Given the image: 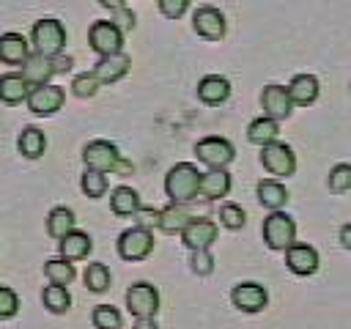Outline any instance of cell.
<instances>
[{
    "label": "cell",
    "mask_w": 351,
    "mask_h": 329,
    "mask_svg": "<svg viewBox=\"0 0 351 329\" xmlns=\"http://www.w3.org/2000/svg\"><path fill=\"white\" fill-rule=\"evenodd\" d=\"M200 189V170L192 162H178L165 175V195L170 203H189L197 197Z\"/></svg>",
    "instance_id": "obj_1"
},
{
    "label": "cell",
    "mask_w": 351,
    "mask_h": 329,
    "mask_svg": "<svg viewBox=\"0 0 351 329\" xmlns=\"http://www.w3.org/2000/svg\"><path fill=\"white\" fill-rule=\"evenodd\" d=\"M263 244L274 252H282L285 247H291L296 241V222L291 214H285L282 208L280 211H269V217L263 219Z\"/></svg>",
    "instance_id": "obj_2"
},
{
    "label": "cell",
    "mask_w": 351,
    "mask_h": 329,
    "mask_svg": "<svg viewBox=\"0 0 351 329\" xmlns=\"http://www.w3.org/2000/svg\"><path fill=\"white\" fill-rule=\"evenodd\" d=\"M30 44H33V52L38 55H58L63 52V44H66V27L63 22L58 19H38L30 30Z\"/></svg>",
    "instance_id": "obj_3"
},
{
    "label": "cell",
    "mask_w": 351,
    "mask_h": 329,
    "mask_svg": "<svg viewBox=\"0 0 351 329\" xmlns=\"http://www.w3.org/2000/svg\"><path fill=\"white\" fill-rule=\"evenodd\" d=\"M261 164H263V170L269 175L288 178V175L296 173V154H293V148L288 143L274 140V143H266L261 148Z\"/></svg>",
    "instance_id": "obj_4"
},
{
    "label": "cell",
    "mask_w": 351,
    "mask_h": 329,
    "mask_svg": "<svg viewBox=\"0 0 351 329\" xmlns=\"http://www.w3.org/2000/svg\"><path fill=\"white\" fill-rule=\"evenodd\" d=\"M195 156L206 167H228L236 159V148L230 140H225L219 134H208L195 143Z\"/></svg>",
    "instance_id": "obj_5"
},
{
    "label": "cell",
    "mask_w": 351,
    "mask_h": 329,
    "mask_svg": "<svg viewBox=\"0 0 351 329\" xmlns=\"http://www.w3.org/2000/svg\"><path fill=\"white\" fill-rule=\"evenodd\" d=\"M154 252V233L148 228H126L121 236H118V255L123 260H145L148 255Z\"/></svg>",
    "instance_id": "obj_6"
},
{
    "label": "cell",
    "mask_w": 351,
    "mask_h": 329,
    "mask_svg": "<svg viewBox=\"0 0 351 329\" xmlns=\"http://www.w3.org/2000/svg\"><path fill=\"white\" fill-rule=\"evenodd\" d=\"M82 162L85 170H99V173H115L118 162H121V151L115 148V143L110 140H90L82 148Z\"/></svg>",
    "instance_id": "obj_7"
},
{
    "label": "cell",
    "mask_w": 351,
    "mask_h": 329,
    "mask_svg": "<svg viewBox=\"0 0 351 329\" xmlns=\"http://www.w3.org/2000/svg\"><path fill=\"white\" fill-rule=\"evenodd\" d=\"M159 291L151 282H134L126 291V307L134 318H154L159 313Z\"/></svg>",
    "instance_id": "obj_8"
},
{
    "label": "cell",
    "mask_w": 351,
    "mask_h": 329,
    "mask_svg": "<svg viewBox=\"0 0 351 329\" xmlns=\"http://www.w3.org/2000/svg\"><path fill=\"white\" fill-rule=\"evenodd\" d=\"M88 44H90L93 52H99V58L101 55H115V52L123 49V33L110 19H99L88 30Z\"/></svg>",
    "instance_id": "obj_9"
},
{
    "label": "cell",
    "mask_w": 351,
    "mask_h": 329,
    "mask_svg": "<svg viewBox=\"0 0 351 329\" xmlns=\"http://www.w3.org/2000/svg\"><path fill=\"white\" fill-rule=\"evenodd\" d=\"M25 101H27V110L33 115H55L63 107V101H66V90L60 85L44 82V85L30 88V93H27Z\"/></svg>",
    "instance_id": "obj_10"
},
{
    "label": "cell",
    "mask_w": 351,
    "mask_h": 329,
    "mask_svg": "<svg viewBox=\"0 0 351 329\" xmlns=\"http://www.w3.org/2000/svg\"><path fill=\"white\" fill-rule=\"evenodd\" d=\"M192 27L200 38L206 41H219L225 33H228V22H225V14L217 8V5H200L195 14H192Z\"/></svg>",
    "instance_id": "obj_11"
},
{
    "label": "cell",
    "mask_w": 351,
    "mask_h": 329,
    "mask_svg": "<svg viewBox=\"0 0 351 329\" xmlns=\"http://www.w3.org/2000/svg\"><path fill=\"white\" fill-rule=\"evenodd\" d=\"M282 252H285V266H288V271H293L296 277H310V274H315L318 266H321L318 249H315L313 244L293 241V244L285 247Z\"/></svg>",
    "instance_id": "obj_12"
},
{
    "label": "cell",
    "mask_w": 351,
    "mask_h": 329,
    "mask_svg": "<svg viewBox=\"0 0 351 329\" xmlns=\"http://www.w3.org/2000/svg\"><path fill=\"white\" fill-rule=\"evenodd\" d=\"M261 107H263V115L271 118V121H277V123L285 121V118H291L293 101H291V96H288V88H282V85H277V82L266 85V88L261 90Z\"/></svg>",
    "instance_id": "obj_13"
},
{
    "label": "cell",
    "mask_w": 351,
    "mask_h": 329,
    "mask_svg": "<svg viewBox=\"0 0 351 329\" xmlns=\"http://www.w3.org/2000/svg\"><path fill=\"white\" fill-rule=\"evenodd\" d=\"M230 302L241 313H261L269 304V291L261 282H239L230 291Z\"/></svg>",
    "instance_id": "obj_14"
},
{
    "label": "cell",
    "mask_w": 351,
    "mask_h": 329,
    "mask_svg": "<svg viewBox=\"0 0 351 329\" xmlns=\"http://www.w3.org/2000/svg\"><path fill=\"white\" fill-rule=\"evenodd\" d=\"M181 241L189 249H208L217 241V225L206 217H192L181 230Z\"/></svg>",
    "instance_id": "obj_15"
},
{
    "label": "cell",
    "mask_w": 351,
    "mask_h": 329,
    "mask_svg": "<svg viewBox=\"0 0 351 329\" xmlns=\"http://www.w3.org/2000/svg\"><path fill=\"white\" fill-rule=\"evenodd\" d=\"M129 66H132V58H129L123 49L115 52V55H101V58L96 60V66H93V77H96L101 85H112V82H118V80L126 77Z\"/></svg>",
    "instance_id": "obj_16"
},
{
    "label": "cell",
    "mask_w": 351,
    "mask_h": 329,
    "mask_svg": "<svg viewBox=\"0 0 351 329\" xmlns=\"http://www.w3.org/2000/svg\"><path fill=\"white\" fill-rule=\"evenodd\" d=\"M230 186H233V178L225 167H208V173H200L197 195L206 200H219V197H228Z\"/></svg>",
    "instance_id": "obj_17"
},
{
    "label": "cell",
    "mask_w": 351,
    "mask_h": 329,
    "mask_svg": "<svg viewBox=\"0 0 351 329\" xmlns=\"http://www.w3.org/2000/svg\"><path fill=\"white\" fill-rule=\"evenodd\" d=\"M197 99L203 104H211V107L228 101L230 99V80L222 77V74H206L197 82Z\"/></svg>",
    "instance_id": "obj_18"
},
{
    "label": "cell",
    "mask_w": 351,
    "mask_h": 329,
    "mask_svg": "<svg viewBox=\"0 0 351 329\" xmlns=\"http://www.w3.org/2000/svg\"><path fill=\"white\" fill-rule=\"evenodd\" d=\"M318 93H321V82H318L315 74H296V77L291 80V85H288V96H291V101L299 104V107L315 104Z\"/></svg>",
    "instance_id": "obj_19"
},
{
    "label": "cell",
    "mask_w": 351,
    "mask_h": 329,
    "mask_svg": "<svg viewBox=\"0 0 351 329\" xmlns=\"http://www.w3.org/2000/svg\"><path fill=\"white\" fill-rule=\"evenodd\" d=\"M255 195H258V203H261L263 208H269V211L285 208V203H288V197H291L288 189H285V184H280L277 178H263V181H258Z\"/></svg>",
    "instance_id": "obj_20"
},
{
    "label": "cell",
    "mask_w": 351,
    "mask_h": 329,
    "mask_svg": "<svg viewBox=\"0 0 351 329\" xmlns=\"http://www.w3.org/2000/svg\"><path fill=\"white\" fill-rule=\"evenodd\" d=\"M25 80H27V85L30 88H36V85H44V82H49V77L55 74V69H52V60H49V55H38V52H30L27 55V60L22 63V71H19Z\"/></svg>",
    "instance_id": "obj_21"
},
{
    "label": "cell",
    "mask_w": 351,
    "mask_h": 329,
    "mask_svg": "<svg viewBox=\"0 0 351 329\" xmlns=\"http://www.w3.org/2000/svg\"><path fill=\"white\" fill-rule=\"evenodd\" d=\"M90 247H93V241H90V236L85 233V230H71V233H66L60 241H58V249H60V258H66V260H82V258H88V252H90Z\"/></svg>",
    "instance_id": "obj_22"
},
{
    "label": "cell",
    "mask_w": 351,
    "mask_h": 329,
    "mask_svg": "<svg viewBox=\"0 0 351 329\" xmlns=\"http://www.w3.org/2000/svg\"><path fill=\"white\" fill-rule=\"evenodd\" d=\"M30 55V47H27V38L19 36V33H3L0 36V60L8 63V66H22Z\"/></svg>",
    "instance_id": "obj_23"
},
{
    "label": "cell",
    "mask_w": 351,
    "mask_h": 329,
    "mask_svg": "<svg viewBox=\"0 0 351 329\" xmlns=\"http://www.w3.org/2000/svg\"><path fill=\"white\" fill-rule=\"evenodd\" d=\"M30 93V85L27 80L19 74V71H11V74H3L0 77V101L14 107V104H22Z\"/></svg>",
    "instance_id": "obj_24"
},
{
    "label": "cell",
    "mask_w": 351,
    "mask_h": 329,
    "mask_svg": "<svg viewBox=\"0 0 351 329\" xmlns=\"http://www.w3.org/2000/svg\"><path fill=\"white\" fill-rule=\"evenodd\" d=\"M189 219H192V217H189V211L184 208V203H170V206L159 208L156 228H159L162 233H181Z\"/></svg>",
    "instance_id": "obj_25"
},
{
    "label": "cell",
    "mask_w": 351,
    "mask_h": 329,
    "mask_svg": "<svg viewBox=\"0 0 351 329\" xmlns=\"http://www.w3.org/2000/svg\"><path fill=\"white\" fill-rule=\"evenodd\" d=\"M140 206H143V203H140V195H137V189H132V186H115L112 195H110V208H112V214H118V217H134V211H137Z\"/></svg>",
    "instance_id": "obj_26"
},
{
    "label": "cell",
    "mask_w": 351,
    "mask_h": 329,
    "mask_svg": "<svg viewBox=\"0 0 351 329\" xmlns=\"http://www.w3.org/2000/svg\"><path fill=\"white\" fill-rule=\"evenodd\" d=\"M277 137H280V123L271 121V118H266V115L250 121V126H247V140L255 143V145H261V148L266 143H274Z\"/></svg>",
    "instance_id": "obj_27"
},
{
    "label": "cell",
    "mask_w": 351,
    "mask_h": 329,
    "mask_svg": "<svg viewBox=\"0 0 351 329\" xmlns=\"http://www.w3.org/2000/svg\"><path fill=\"white\" fill-rule=\"evenodd\" d=\"M74 222H77V217H74L71 208H66V206H55V208L47 214V233H49L52 239L60 241L66 233L74 230Z\"/></svg>",
    "instance_id": "obj_28"
},
{
    "label": "cell",
    "mask_w": 351,
    "mask_h": 329,
    "mask_svg": "<svg viewBox=\"0 0 351 329\" xmlns=\"http://www.w3.org/2000/svg\"><path fill=\"white\" fill-rule=\"evenodd\" d=\"M16 148H19L22 156H27V159H38V156L44 154V148H47V137H44L41 129H36V126H25V129L19 132Z\"/></svg>",
    "instance_id": "obj_29"
},
{
    "label": "cell",
    "mask_w": 351,
    "mask_h": 329,
    "mask_svg": "<svg viewBox=\"0 0 351 329\" xmlns=\"http://www.w3.org/2000/svg\"><path fill=\"white\" fill-rule=\"evenodd\" d=\"M41 302H44V307H47L49 313L63 315V313L71 307V293H69L66 285H55V282H49V285L41 291Z\"/></svg>",
    "instance_id": "obj_30"
},
{
    "label": "cell",
    "mask_w": 351,
    "mask_h": 329,
    "mask_svg": "<svg viewBox=\"0 0 351 329\" xmlns=\"http://www.w3.org/2000/svg\"><path fill=\"white\" fill-rule=\"evenodd\" d=\"M44 274H47V280L55 282V285H71L74 277H77V269H74V263L66 260V258H49V260L44 263Z\"/></svg>",
    "instance_id": "obj_31"
},
{
    "label": "cell",
    "mask_w": 351,
    "mask_h": 329,
    "mask_svg": "<svg viewBox=\"0 0 351 329\" xmlns=\"http://www.w3.org/2000/svg\"><path fill=\"white\" fill-rule=\"evenodd\" d=\"M85 285H88V291H93V293H104L107 288H110V269L104 266V263H88V269H85Z\"/></svg>",
    "instance_id": "obj_32"
},
{
    "label": "cell",
    "mask_w": 351,
    "mask_h": 329,
    "mask_svg": "<svg viewBox=\"0 0 351 329\" xmlns=\"http://www.w3.org/2000/svg\"><path fill=\"white\" fill-rule=\"evenodd\" d=\"M90 321L96 329H121V324H123L118 307H112V304H96L90 313Z\"/></svg>",
    "instance_id": "obj_33"
},
{
    "label": "cell",
    "mask_w": 351,
    "mask_h": 329,
    "mask_svg": "<svg viewBox=\"0 0 351 329\" xmlns=\"http://www.w3.org/2000/svg\"><path fill=\"white\" fill-rule=\"evenodd\" d=\"M326 186H329V192H335V195L348 192V189H351V164L337 162V164L329 170V175H326Z\"/></svg>",
    "instance_id": "obj_34"
},
{
    "label": "cell",
    "mask_w": 351,
    "mask_h": 329,
    "mask_svg": "<svg viewBox=\"0 0 351 329\" xmlns=\"http://www.w3.org/2000/svg\"><path fill=\"white\" fill-rule=\"evenodd\" d=\"M80 186L88 197H101L107 192V173H99V170H85L82 178H80Z\"/></svg>",
    "instance_id": "obj_35"
},
{
    "label": "cell",
    "mask_w": 351,
    "mask_h": 329,
    "mask_svg": "<svg viewBox=\"0 0 351 329\" xmlns=\"http://www.w3.org/2000/svg\"><path fill=\"white\" fill-rule=\"evenodd\" d=\"M219 222L228 230H241L244 222H247V214H244V208L239 203H222L219 206Z\"/></svg>",
    "instance_id": "obj_36"
},
{
    "label": "cell",
    "mask_w": 351,
    "mask_h": 329,
    "mask_svg": "<svg viewBox=\"0 0 351 329\" xmlns=\"http://www.w3.org/2000/svg\"><path fill=\"white\" fill-rule=\"evenodd\" d=\"M99 80L93 77V71H85V74H77L74 80H71V93L77 96V99H93L96 93H99Z\"/></svg>",
    "instance_id": "obj_37"
},
{
    "label": "cell",
    "mask_w": 351,
    "mask_h": 329,
    "mask_svg": "<svg viewBox=\"0 0 351 329\" xmlns=\"http://www.w3.org/2000/svg\"><path fill=\"white\" fill-rule=\"evenodd\" d=\"M189 269H192L197 277H208V274L214 271V255H211L208 249H192Z\"/></svg>",
    "instance_id": "obj_38"
},
{
    "label": "cell",
    "mask_w": 351,
    "mask_h": 329,
    "mask_svg": "<svg viewBox=\"0 0 351 329\" xmlns=\"http://www.w3.org/2000/svg\"><path fill=\"white\" fill-rule=\"evenodd\" d=\"M16 310H19V296H16V291L0 285V318H14Z\"/></svg>",
    "instance_id": "obj_39"
},
{
    "label": "cell",
    "mask_w": 351,
    "mask_h": 329,
    "mask_svg": "<svg viewBox=\"0 0 351 329\" xmlns=\"http://www.w3.org/2000/svg\"><path fill=\"white\" fill-rule=\"evenodd\" d=\"M121 33H126V30H134V25H137V16H134V11L132 8H126V5H121V8H115L112 11V19H110Z\"/></svg>",
    "instance_id": "obj_40"
},
{
    "label": "cell",
    "mask_w": 351,
    "mask_h": 329,
    "mask_svg": "<svg viewBox=\"0 0 351 329\" xmlns=\"http://www.w3.org/2000/svg\"><path fill=\"white\" fill-rule=\"evenodd\" d=\"M156 5L167 19H181L189 8V0H156Z\"/></svg>",
    "instance_id": "obj_41"
},
{
    "label": "cell",
    "mask_w": 351,
    "mask_h": 329,
    "mask_svg": "<svg viewBox=\"0 0 351 329\" xmlns=\"http://www.w3.org/2000/svg\"><path fill=\"white\" fill-rule=\"evenodd\" d=\"M134 217H137V225H140V228H148V230H151V228H156L159 208H143V206H140V208L134 211Z\"/></svg>",
    "instance_id": "obj_42"
},
{
    "label": "cell",
    "mask_w": 351,
    "mask_h": 329,
    "mask_svg": "<svg viewBox=\"0 0 351 329\" xmlns=\"http://www.w3.org/2000/svg\"><path fill=\"white\" fill-rule=\"evenodd\" d=\"M49 60H52V69H55V74H63V71H69V69L74 66V60H71L69 55H63V52H58V55H49Z\"/></svg>",
    "instance_id": "obj_43"
},
{
    "label": "cell",
    "mask_w": 351,
    "mask_h": 329,
    "mask_svg": "<svg viewBox=\"0 0 351 329\" xmlns=\"http://www.w3.org/2000/svg\"><path fill=\"white\" fill-rule=\"evenodd\" d=\"M337 239H340V244H343L346 249H351V222L340 225V230H337Z\"/></svg>",
    "instance_id": "obj_44"
},
{
    "label": "cell",
    "mask_w": 351,
    "mask_h": 329,
    "mask_svg": "<svg viewBox=\"0 0 351 329\" xmlns=\"http://www.w3.org/2000/svg\"><path fill=\"white\" fill-rule=\"evenodd\" d=\"M132 329H159V326H156V321H154V318H137Z\"/></svg>",
    "instance_id": "obj_45"
},
{
    "label": "cell",
    "mask_w": 351,
    "mask_h": 329,
    "mask_svg": "<svg viewBox=\"0 0 351 329\" xmlns=\"http://www.w3.org/2000/svg\"><path fill=\"white\" fill-rule=\"evenodd\" d=\"M104 8H110V11H115V8H121V5H126V0H99Z\"/></svg>",
    "instance_id": "obj_46"
},
{
    "label": "cell",
    "mask_w": 351,
    "mask_h": 329,
    "mask_svg": "<svg viewBox=\"0 0 351 329\" xmlns=\"http://www.w3.org/2000/svg\"><path fill=\"white\" fill-rule=\"evenodd\" d=\"M348 90H351V82H348Z\"/></svg>",
    "instance_id": "obj_47"
}]
</instances>
